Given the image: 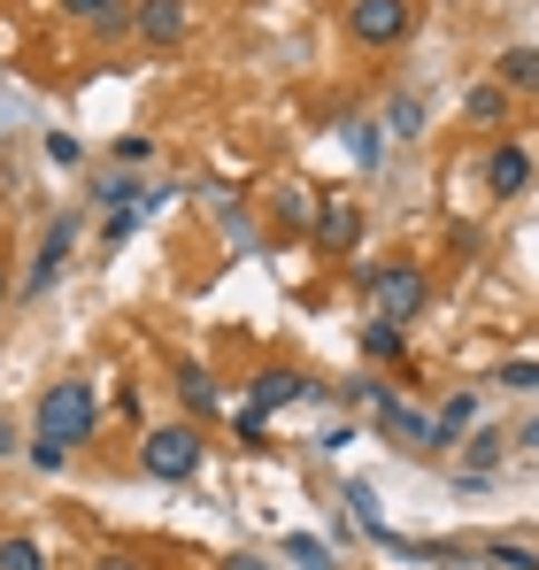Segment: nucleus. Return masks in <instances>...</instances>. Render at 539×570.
Masks as SVG:
<instances>
[{
    "label": "nucleus",
    "instance_id": "1",
    "mask_svg": "<svg viewBox=\"0 0 539 570\" xmlns=\"http://www.w3.org/2000/svg\"><path fill=\"white\" fill-rule=\"evenodd\" d=\"M100 424V393L86 379H55L39 393V432H31V471H62Z\"/></svg>",
    "mask_w": 539,
    "mask_h": 570
},
{
    "label": "nucleus",
    "instance_id": "2",
    "mask_svg": "<svg viewBox=\"0 0 539 570\" xmlns=\"http://www.w3.org/2000/svg\"><path fill=\"white\" fill-rule=\"evenodd\" d=\"M355 285L370 293L378 324H416V316H424V301H432L424 263H355Z\"/></svg>",
    "mask_w": 539,
    "mask_h": 570
},
{
    "label": "nucleus",
    "instance_id": "3",
    "mask_svg": "<svg viewBox=\"0 0 539 570\" xmlns=\"http://www.w3.org/2000/svg\"><path fill=\"white\" fill-rule=\"evenodd\" d=\"M139 463H147V478H163V485H185V478L200 471V432L193 424H155L139 440Z\"/></svg>",
    "mask_w": 539,
    "mask_h": 570
},
{
    "label": "nucleus",
    "instance_id": "4",
    "mask_svg": "<svg viewBox=\"0 0 539 570\" xmlns=\"http://www.w3.org/2000/svg\"><path fill=\"white\" fill-rule=\"evenodd\" d=\"M416 31V0H355L347 8V39L355 47H401Z\"/></svg>",
    "mask_w": 539,
    "mask_h": 570
},
{
    "label": "nucleus",
    "instance_id": "5",
    "mask_svg": "<svg viewBox=\"0 0 539 570\" xmlns=\"http://www.w3.org/2000/svg\"><path fill=\"white\" fill-rule=\"evenodd\" d=\"M525 186H532V147H525V139H501V147L486 155V193H493V200H517Z\"/></svg>",
    "mask_w": 539,
    "mask_h": 570
},
{
    "label": "nucleus",
    "instance_id": "6",
    "mask_svg": "<svg viewBox=\"0 0 539 570\" xmlns=\"http://www.w3.org/2000/svg\"><path fill=\"white\" fill-rule=\"evenodd\" d=\"M378 432L385 440H409V448H424V455H440V424H424L409 401H393V393H378Z\"/></svg>",
    "mask_w": 539,
    "mask_h": 570
},
{
    "label": "nucleus",
    "instance_id": "7",
    "mask_svg": "<svg viewBox=\"0 0 539 570\" xmlns=\"http://www.w3.org/2000/svg\"><path fill=\"white\" fill-rule=\"evenodd\" d=\"M70 239H78V216H55V224H47V247H39L31 278H23V293H47V285L62 278V263H70Z\"/></svg>",
    "mask_w": 539,
    "mask_h": 570
},
{
    "label": "nucleus",
    "instance_id": "8",
    "mask_svg": "<svg viewBox=\"0 0 539 570\" xmlns=\"http://www.w3.org/2000/svg\"><path fill=\"white\" fill-rule=\"evenodd\" d=\"M308 239H316V247H332V255H347V247L362 239L355 200H324V208H316V224H308Z\"/></svg>",
    "mask_w": 539,
    "mask_h": 570
},
{
    "label": "nucleus",
    "instance_id": "9",
    "mask_svg": "<svg viewBox=\"0 0 539 570\" xmlns=\"http://www.w3.org/2000/svg\"><path fill=\"white\" fill-rule=\"evenodd\" d=\"M139 39H147V47H178L185 39V0H139Z\"/></svg>",
    "mask_w": 539,
    "mask_h": 570
},
{
    "label": "nucleus",
    "instance_id": "10",
    "mask_svg": "<svg viewBox=\"0 0 539 570\" xmlns=\"http://www.w3.org/2000/svg\"><path fill=\"white\" fill-rule=\"evenodd\" d=\"M308 393H316V385L301 379V371H263V379H255V409H293V401H308Z\"/></svg>",
    "mask_w": 539,
    "mask_h": 570
},
{
    "label": "nucleus",
    "instance_id": "11",
    "mask_svg": "<svg viewBox=\"0 0 539 570\" xmlns=\"http://www.w3.org/2000/svg\"><path fill=\"white\" fill-rule=\"evenodd\" d=\"M509 94H539V47H509L501 55V70H493Z\"/></svg>",
    "mask_w": 539,
    "mask_h": 570
},
{
    "label": "nucleus",
    "instance_id": "12",
    "mask_svg": "<svg viewBox=\"0 0 539 570\" xmlns=\"http://www.w3.org/2000/svg\"><path fill=\"white\" fill-rule=\"evenodd\" d=\"M178 401L193 416H216V379H208L200 363H178Z\"/></svg>",
    "mask_w": 539,
    "mask_h": 570
},
{
    "label": "nucleus",
    "instance_id": "13",
    "mask_svg": "<svg viewBox=\"0 0 539 570\" xmlns=\"http://www.w3.org/2000/svg\"><path fill=\"white\" fill-rule=\"evenodd\" d=\"M401 347H409V340H401V324H378V316L362 324V355H378V363H401Z\"/></svg>",
    "mask_w": 539,
    "mask_h": 570
},
{
    "label": "nucleus",
    "instance_id": "14",
    "mask_svg": "<svg viewBox=\"0 0 539 570\" xmlns=\"http://www.w3.org/2000/svg\"><path fill=\"white\" fill-rule=\"evenodd\" d=\"M501 448H509V440H501V432H478V440H470V448H462V463H470V471H462V478H470V485H478V478H486V471H493V463H501Z\"/></svg>",
    "mask_w": 539,
    "mask_h": 570
},
{
    "label": "nucleus",
    "instance_id": "15",
    "mask_svg": "<svg viewBox=\"0 0 539 570\" xmlns=\"http://www.w3.org/2000/svg\"><path fill=\"white\" fill-rule=\"evenodd\" d=\"M285 563H301V570H340V556H332L324 540H308V532H293V540H285Z\"/></svg>",
    "mask_w": 539,
    "mask_h": 570
},
{
    "label": "nucleus",
    "instance_id": "16",
    "mask_svg": "<svg viewBox=\"0 0 539 570\" xmlns=\"http://www.w3.org/2000/svg\"><path fill=\"white\" fill-rule=\"evenodd\" d=\"M470 424H478V401H470V393H454L448 409H440V448H454V440H462Z\"/></svg>",
    "mask_w": 539,
    "mask_h": 570
},
{
    "label": "nucleus",
    "instance_id": "17",
    "mask_svg": "<svg viewBox=\"0 0 539 570\" xmlns=\"http://www.w3.org/2000/svg\"><path fill=\"white\" fill-rule=\"evenodd\" d=\"M478 556H486L493 570H539V548H517V540H486Z\"/></svg>",
    "mask_w": 539,
    "mask_h": 570
},
{
    "label": "nucleus",
    "instance_id": "18",
    "mask_svg": "<svg viewBox=\"0 0 539 570\" xmlns=\"http://www.w3.org/2000/svg\"><path fill=\"white\" fill-rule=\"evenodd\" d=\"M385 131H393V139H416V131H424V100L401 94L393 108H385Z\"/></svg>",
    "mask_w": 539,
    "mask_h": 570
},
{
    "label": "nucleus",
    "instance_id": "19",
    "mask_svg": "<svg viewBox=\"0 0 539 570\" xmlns=\"http://www.w3.org/2000/svg\"><path fill=\"white\" fill-rule=\"evenodd\" d=\"M501 108H509V86H478V94L462 100V116H470V124H501Z\"/></svg>",
    "mask_w": 539,
    "mask_h": 570
},
{
    "label": "nucleus",
    "instance_id": "20",
    "mask_svg": "<svg viewBox=\"0 0 539 570\" xmlns=\"http://www.w3.org/2000/svg\"><path fill=\"white\" fill-rule=\"evenodd\" d=\"M277 224H293V232H301V224H316V208H308V193H301V186L277 193Z\"/></svg>",
    "mask_w": 539,
    "mask_h": 570
},
{
    "label": "nucleus",
    "instance_id": "21",
    "mask_svg": "<svg viewBox=\"0 0 539 570\" xmlns=\"http://www.w3.org/2000/svg\"><path fill=\"white\" fill-rule=\"evenodd\" d=\"M0 570H47V556L31 540H0Z\"/></svg>",
    "mask_w": 539,
    "mask_h": 570
},
{
    "label": "nucleus",
    "instance_id": "22",
    "mask_svg": "<svg viewBox=\"0 0 539 570\" xmlns=\"http://www.w3.org/2000/svg\"><path fill=\"white\" fill-rule=\"evenodd\" d=\"M378 139H385L378 124H347V147H355V163H362V170L378 163Z\"/></svg>",
    "mask_w": 539,
    "mask_h": 570
},
{
    "label": "nucleus",
    "instance_id": "23",
    "mask_svg": "<svg viewBox=\"0 0 539 570\" xmlns=\"http://www.w3.org/2000/svg\"><path fill=\"white\" fill-rule=\"evenodd\" d=\"M47 163H62V170H78V163H86V147H78L70 131H47Z\"/></svg>",
    "mask_w": 539,
    "mask_h": 570
},
{
    "label": "nucleus",
    "instance_id": "24",
    "mask_svg": "<svg viewBox=\"0 0 539 570\" xmlns=\"http://www.w3.org/2000/svg\"><path fill=\"white\" fill-rule=\"evenodd\" d=\"M131 232H139V208H108V224H100V239H108V247H124Z\"/></svg>",
    "mask_w": 539,
    "mask_h": 570
},
{
    "label": "nucleus",
    "instance_id": "25",
    "mask_svg": "<svg viewBox=\"0 0 539 570\" xmlns=\"http://www.w3.org/2000/svg\"><path fill=\"white\" fill-rule=\"evenodd\" d=\"M493 385H509V393H539V363H509Z\"/></svg>",
    "mask_w": 539,
    "mask_h": 570
},
{
    "label": "nucleus",
    "instance_id": "26",
    "mask_svg": "<svg viewBox=\"0 0 539 570\" xmlns=\"http://www.w3.org/2000/svg\"><path fill=\"white\" fill-rule=\"evenodd\" d=\"M116 163H155V139H139V131H131V139H116Z\"/></svg>",
    "mask_w": 539,
    "mask_h": 570
},
{
    "label": "nucleus",
    "instance_id": "27",
    "mask_svg": "<svg viewBox=\"0 0 539 570\" xmlns=\"http://www.w3.org/2000/svg\"><path fill=\"white\" fill-rule=\"evenodd\" d=\"M100 8H116V0H62V16H78V23H92Z\"/></svg>",
    "mask_w": 539,
    "mask_h": 570
},
{
    "label": "nucleus",
    "instance_id": "28",
    "mask_svg": "<svg viewBox=\"0 0 539 570\" xmlns=\"http://www.w3.org/2000/svg\"><path fill=\"white\" fill-rule=\"evenodd\" d=\"M216 570H277V563H270V556H224Z\"/></svg>",
    "mask_w": 539,
    "mask_h": 570
},
{
    "label": "nucleus",
    "instance_id": "29",
    "mask_svg": "<svg viewBox=\"0 0 539 570\" xmlns=\"http://www.w3.org/2000/svg\"><path fill=\"white\" fill-rule=\"evenodd\" d=\"M92 570H147V563H139V556H100Z\"/></svg>",
    "mask_w": 539,
    "mask_h": 570
},
{
    "label": "nucleus",
    "instance_id": "30",
    "mask_svg": "<svg viewBox=\"0 0 539 570\" xmlns=\"http://www.w3.org/2000/svg\"><path fill=\"white\" fill-rule=\"evenodd\" d=\"M517 448H532V455H539V416L525 424V432H517Z\"/></svg>",
    "mask_w": 539,
    "mask_h": 570
},
{
    "label": "nucleus",
    "instance_id": "31",
    "mask_svg": "<svg viewBox=\"0 0 539 570\" xmlns=\"http://www.w3.org/2000/svg\"><path fill=\"white\" fill-rule=\"evenodd\" d=\"M0 455H16V424L8 416H0Z\"/></svg>",
    "mask_w": 539,
    "mask_h": 570
},
{
    "label": "nucleus",
    "instance_id": "32",
    "mask_svg": "<svg viewBox=\"0 0 539 570\" xmlns=\"http://www.w3.org/2000/svg\"><path fill=\"white\" fill-rule=\"evenodd\" d=\"M0 301H8V271H0Z\"/></svg>",
    "mask_w": 539,
    "mask_h": 570
}]
</instances>
